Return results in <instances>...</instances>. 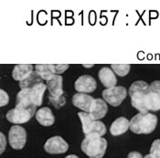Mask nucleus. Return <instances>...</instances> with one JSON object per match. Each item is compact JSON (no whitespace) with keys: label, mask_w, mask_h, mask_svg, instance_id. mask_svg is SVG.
I'll return each mask as SVG.
<instances>
[{"label":"nucleus","mask_w":160,"mask_h":158,"mask_svg":"<svg viewBox=\"0 0 160 158\" xmlns=\"http://www.w3.org/2000/svg\"><path fill=\"white\" fill-rule=\"evenodd\" d=\"M107 141L97 134L86 135L82 140V151L90 158H102L107 150Z\"/></svg>","instance_id":"f257e3e1"},{"label":"nucleus","mask_w":160,"mask_h":158,"mask_svg":"<svg viewBox=\"0 0 160 158\" xmlns=\"http://www.w3.org/2000/svg\"><path fill=\"white\" fill-rule=\"evenodd\" d=\"M158 125V117L153 113H137L130 121V130L137 134L153 133Z\"/></svg>","instance_id":"f03ea898"},{"label":"nucleus","mask_w":160,"mask_h":158,"mask_svg":"<svg viewBox=\"0 0 160 158\" xmlns=\"http://www.w3.org/2000/svg\"><path fill=\"white\" fill-rule=\"evenodd\" d=\"M78 116L82 122V133L86 135L91 134H97L102 136L106 134V126L101 121L92 120L88 112L81 111L78 112Z\"/></svg>","instance_id":"7ed1b4c3"},{"label":"nucleus","mask_w":160,"mask_h":158,"mask_svg":"<svg viewBox=\"0 0 160 158\" xmlns=\"http://www.w3.org/2000/svg\"><path fill=\"white\" fill-rule=\"evenodd\" d=\"M127 96V91L123 86H115L110 89H105L102 91L103 100L112 106H119Z\"/></svg>","instance_id":"20e7f679"},{"label":"nucleus","mask_w":160,"mask_h":158,"mask_svg":"<svg viewBox=\"0 0 160 158\" xmlns=\"http://www.w3.org/2000/svg\"><path fill=\"white\" fill-rule=\"evenodd\" d=\"M8 143L14 150L23 149L27 143V132L20 125H13L8 133Z\"/></svg>","instance_id":"39448f33"},{"label":"nucleus","mask_w":160,"mask_h":158,"mask_svg":"<svg viewBox=\"0 0 160 158\" xmlns=\"http://www.w3.org/2000/svg\"><path fill=\"white\" fill-rule=\"evenodd\" d=\"M69 145L62 136H53L49 138L45 145L44 150L49 155H62L68 151Z\"/></svg>","instance_id":"423d86ee"},{"label":"nucleus","mask_w":160,"mask_h":158,"mask_svg":"<svg viewBox=\"0 0 160 158\" xmlns=\"http://www.w3.org/2000/svg\"><path fill=\"white\" fill-rule=\"evenodd\" d=\"M34 115L35 114H33L31 111L24 109V108L15 107L7 112L6 118L11 123L22 124V123H26L28 122Z\"/></svg>","instance_id":"0eeeda50"},{"label":"nucleus","mask_w":160,"mask_h":158,"mask_svg":"<svg viewBox=\"0 0 160 158\" xmlns=\"http://www.w3.org/2000/svg\"><path fill=\"white\" fill-rule=\"evenodd\" d=\"M75 90L80 93H91L93 92L97 88V82L91 75H82L79 77L74 83Z\"/></svg>","instance_id":"6e6552de"},{"label":"nucleus","mask_w":160,"mask_h":158,"mask_svg":"<svg viewBox=\"0 0 160 158\" xmlns=\"http://www.w3.org/2000/svg\"><path fill=\"white\" fill-rule=\"evenodd\" d=\"M16 107H20L31 111L33 114H36L37 106L33 103L30 95V90H21L17 94Z\"/></svg>","instance_id":"1a4fd4ad"},{"label":"nucleus","mask_w":160,"mask_h":158,"mask_svg":"<svg viewBox=\"0 0 160 158\" xmlns=\"http://www.w3.org/2000/svg\"><path fill=\"white\" fill-rule=\"evenodd\" d=\"M107 111H108V106H107L106 101L102 99L97 98V99H94L91 106L90 111L88 113L90 114L92 120L97 121L103 118L106 115Z\"/></svg>","instance_id":"9d476101"},{"label":"nucleus","mask_w":160,"mask_h":158,"mask_svg":"<svg viewBox=\"0 0 160 158\" xmlns=\"http://www.w3.org/2000/svg\"><path fill=\"white\" fill-rule=\"evenodd\" d=\"M49 95L52 97L63 96V78L61 75H54L47 82Z\"/></svg>","instance_id":"9b49d317"},{"label":"nucleus","mask_w":160,"mask_h":158,"mask_svg":"<svg viewBox=\"0 0 160 158\" xmlns=\"http://www.w3.org/2000/svg\"><path fill=\"white\" fill-rule=\"evenodd\" d=\"M94 101V98L88 95L86 93H75L72 97V103L75 107L82 110L84 112H89L91 106Z\"/></svg>","instance_id":"f8f14e48"},{"label":"nucleus","mask_w":160,"mask_h":158,"mask_svg":"<svg viewBox=\"0 0 160 158\" xmlns=\"http://www.w3.org/2000/svg\"><path fill=\"white\" fill-rule=\"evenodd\" d=\"M98 77L101 82L102 83V85L106 89H110L116 86L117 79L115 77V73L113 72V71L110 68L108 67L102 68L99 71Z\"/></svg>","instance_id":"ddd939ff"},{"label":"nucleus","mask_w":160,"mask_h":158,"mask_svg":"<svg viewBox=\"0 0 160 158\" xmlns=\"http://www.w3.org/2000/svg\"><path fill=\"white\" fill-rule=\"evenodd\" d=\"M35 117L38 122L42 126H51L55 122V117L52 111L48 107H42L38 110Z\"/></svg>","instance_id":"4468645a"},{"label":"nucleus","mask_w":160,"mask_h":158,"mask_svg":"<svg viewBox=\"0 0 160 158\" xmlns=\"http://www.w3.org/2000/svg\"><path fill=\"white\" fill-rule=\"evenodd\" d=\"M149 92L150 91H139V92H136L130 95L132 106L142 113L148 112L147 106H146V99Z\"/></svg>","instance_id":"2eb2a0df"},{"label":"nucleus","mask_w":160,"mask_h":158,"mask_svg":"<svg viewBox=\"0 0 160 158\" xmlns=\"http://www.w3.org/2000/svg\"><path fill=\"white\" fill-rule=\"evenodd\" d=\"M130 129V121L125 117H119L113 121L110 127V133L113 136L122 135Z\"/></svg>","instance_id":"dca6fc26"},{"label":"nucleus","mask_w":160,"mask_h":158,"mask_svg":"<svg viewBox=\"0 0 160 158\" xmlns=\"http://www.w3.org/2000/svg\"><path fill=\"white\" fill-rule=\"evenodd\" d=\"M34 72L33 66L30 64H19L16 65L13 69L12 77L15 81H21L26 79L30 73Z\"/></svg>","instance_id":"f3484780"},{"label":"nucleus","mask_w":160,"mask_h":158,"mask_svg":"<svg viewBox=\"0 0 160 158\" xmlns=\"http://www.w3.org/2000/svg\"><path fill=\"white\" fill-rule=\"evenodd\" d=\"M39 83H43V79L35 71L30 73L23 81H19V87L21 90H31Z\"/></svg>","instance_id":"a211bd4d"},{"label":"nucleus","mask_w":160,"mask_h":158,"mask_svg":"<svg viewBox=\"0 0 160 158\" xmlns=\"http://www.w3.org/2000/svg\"><path fill=\"white\" fill-rule=\"evenodd\" d=\"M48 89L47 84L44 83H39L34 88L30 90V95H31V100L33 103L36 106H41L42 101H43V95L46 90Z\"/></svg>","instance_id":"6ab92c4d"},{"label":"nucleus","mask_w":160,"mask_h":158,"mask_svg":"<svg viewBox=\"0 0 160 158\" xmlns=\"http://www.w3.org/2000/svg\"><path fill=\"white\" fill-rule=\"evenodd\" d=\"M35 71L46 81H48L55 75L53 72L52 64H38L35 66Z\"/></svg>","instance_id":"aec40b11"},{"label":"nucleus","mask_w":160,"mask_h":158,"mask_svg":"<svg viewBox=\"0 0 160 158\" xmlns=\"http://www.w3.org/2000/svg\"><path fill=\"white\" fill-rule=\"evenodd\" d=\"M146 106L148 111H157L160 110V97L154 93V92H149L147 95L146 99Z\"/></svg>","instance_id":"412c9836"},{"label":"nucleus","mask_w":160,"mask_h":158,"mask_svg":"<svg viewBox=\"0 0 160 158\" xmlns=\"http://www.w3.org/2000/svg\"><path fill=\"white\" fill-rule=\"evenodd\" d=\"M139 91H150V84L144 81H136L133 82L128 91L129 96Z\"/></svg>","instance_id":"4be33fe9"},{"label":"nucleus","mask_w":160,"mask_h":158,"mask_svg":"<svg viewBox=\"0 0 160 158\" xmlns=\"http://www.w3.org/2000/svg\"><path fill=\"white\" fill-rule=\"evenodd\" d=\"M111 69L116 75H118L120 77H124L129 73L130 70H131V66L128 64H122V65L112 64L111 65Z\"/></svg>","instance_id":"5701e85b"},{"label":"nucleus","mask_w":160,"mask_h":158,"mask_svg":"<svg viewBox=\"0 0 160 158\" xmlns=\"http://www.w3.org/2000/svg\"><path fill=\"white\" fill-rule=\"evenodd\" d=\"M150 155L155 158H160V139L155 140L150 147Z\"/></svg>","instance_id":"b1692460"},{"label":"nucleus","mask_w":160,"mask_h":158,"mask_svg":"<svg viewBox=\"0 0 160 158\" xmlns=\"http://www.w3.org/2000/svg\"><path fill=\"white\" fill-rule=\"evenodd\" d=\"M49 99L56 108L57 107L61 108L62 106H64V104L66 103V100H65L64 96H62V97H52V96L49 95Z\"/></svg>","instance_id":"393cba45"},{"label":"nucleus","mask_w":160,"mask_h":158,"mask_svg":"<svg viewBox=\"0 0 160 158\" xmlns=\"http://www.w3.org/2000/svg\"><path fill=\"white\" fill-rule=\"evenodd\" d=\"M69 65L68 64H52V68H53V72L55 75H60L64 72H66L69 69Z\"/></svg>","instance_id":"a878e982"},{"label":"nucleus","mask_w":160,"mask_h":158,"mask_svg":"<svg viewBox=\"0 0 160 158\" xmlns=\"http://www.w3.org/2000/svg\"><path fill=\"white\" fill-rule=\"evenodd\" d=\"M9 101V96L7 91L4 90H0V106L4 107L6 106Z\"/></svg>","instance_id":"bb28decb"},{"label":"nucleus","mask_w":160,"mask_h":158,"mask_svg":"<svg viewBox=\"0 0 160 158\" xmlns=\"http://www.w3.org/2000/svg\"><path fill=\"white\" fill-rule=\"evenodd\" d=\"M150 91L158 94L160 97V81H154L150 84Z\"/></svg>","instance_id":"cd10ccee"},{"label":"nucleus","mask_w":160,"mask_h":158,"mask_svg":"<svg viewBox=\"0 0 160 158\" xmlns=\"http://www.w3.org/2000/svg\"><path fill=\"white\" fill-rule=\"evenodd\" d=\"M0 140H1V144H0V147H1V150H0V153L3 154L6 150V147H7V138L5 136V134L3 133L0 134Z\"/></svg>","instance_id":"c85d7f7f"},{"label":"nucleus","mask_w":160,"mask_h":158,"mask_svg":"<svg viewBox=\"0 0 160 158\" xmlns=\"http://www.w3.org/2000/svg\"><path fill=\"white\" fill-rule=\"evenodd\" d=\"M127 158H144V156H142L141 153L136 152V151H134V152H130V153L128 154Z\"/></svg>","instance_id":"c756f323"},{"label":"nucleus","mask_w":160,"mask_h":158,"mask_svg":"<svg viewBox=\"0 0 160 158\" xmlns=\"http://www.w3.org/2000/svg\"><path fill=\"white\" fill-rule=\"evenodd\" d=\"M65 158H79L76 155H69V156H67Z\"/></svg>","instance_id":"7c9ffc66"},{"label":"nucleus","mask_w":160,"mask_h":158,"mask_svg":"<svg viewBox=\"0 0 160 158\" xmlns=\"http://www.w3.org/2000/svg\"><path fill=\"white\" fill-rule=\"evenodd\" d=\"M144 158H155V157H154L153 156H151L150 154H148V155H147V156H146Z\"/></svg>","instance_id":"2f4dec72"},{"label":"nucleus","mask_w":160,"mask_h":158,"mask_svg":"<svg viewBox=\"0 0 160 158\" xmlns=\"http://www.w3.org/2000/svg\"><path fill=\"white\" fill-rule=\"evenodd\" d=\"M92 66H93V65H83L84 68H92Z\"/></svg>","instance_id":"473e14b6"}]
</instances>
